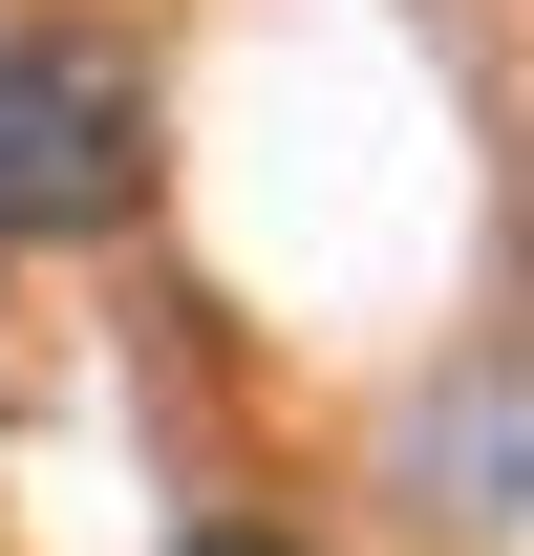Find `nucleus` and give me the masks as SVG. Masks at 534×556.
<instances>
[{
	"label": "nucleus",
	"mask_w": 534,
	"mask_h": 556,
	"mask_svg": "<svg viewBox=\"0 0 534 556\" xmlns=\"http://www.w3.org/2000/svg\"><path fill=\"white\" fill-rule=\"evenodd\" d=\"M150 214V65L86 43V22H0V236L65 257V236H129Z\"/></svg>",
	"instance_id": "f257e3e1"
},
{
	"label": "nucleus",
	"mask_w": 534,
	"mask_h": 556,
	"mask_svg": "<svg viewBox=\"0 0 534 556\" xmlns=\"http://www.w3.org/2000/svg\"><path fill=\"white\" fill-rule=\"evenodd\" d=\"M193 556H300V535H193Z\"/></svg>",
	"instance_id": "f03ea898"
}]
</instances>
